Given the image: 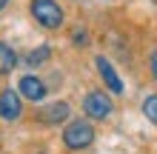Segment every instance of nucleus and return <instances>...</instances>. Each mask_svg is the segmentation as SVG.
<instances>
[{
  "mask_svg": "<svg viewBox=\"0 0 157 154\" xmlns=\"http://www.w3.org/2000/svg\"><path fill=\"white\" fill-rule=\"evenodd\" d=\"M49 54H52V49H49V46H37V49L29 54V57H26V63H29V66H40V63L49 60Z\"/></svg>",
  "mask_w": 157,
  "mask_h": 154,
  "instance_id": "nucleus-9",
  "label": "nucleus"
},
{
  "mask_svg": "<svg viewBox=\"0 0 157 154\" xmlns=\"http://www.w3.org/2000/svg\"><path fill=\"white\" fill-rule=\"evenodd\" d=\"M9 6V0H0V12H3V9Z\"/></svg>",
  "mask_w": 157,
  "mask_h": 154,
  "instance_id": "nucleus-13",
  "label": "nucleus"
},
{
  "mask_svg": "<svg viewBox=\"0 0 157 154\" xmlns=\"http://www.w3.org/2000/svg\"><path fill=\"white\" fill-rule=\"evenodd\" d=\"M17 66V51L9 46V43L0 40V74H9V71H14Z\"/></svg>",
  "mask_w": 157,
  "mask_h": 154,
  "instance_id": "nucleus-8",
  "label": "nucleus"
},
{
  "mask_svg": "<svg viewBox=\"0 0 157 154\" xmlns=\"http://www.w3.org/2000/svg\"><path fill=\"white\" fill-rule=\"evenodd\" d=\"M151 74H154V80H157V49L151 51Z\"/></svg>",
  "mask_w": 157,
  "mask_h": 154,
  "instance_id": "nucleus-12",
  "label": "nucleus"
},
{
  "mask_svg": "<svg viewBox=\"0 0 157 154\" xmlns=\"http://www.w3.org/2000/svg\"><path fill=\"white\" fill-rule=\"evenodd\" d=\"M143 114L149 117V123L157 126V94H149V97L143 100Z\"/></svg>",
  "mask_w": 157,
  "mask_h": 154,
  "instance_id": "nucleus-10",
  "label": "nucleus"
},
{
  "mask_svg": "<svg viewBox=\"0 0 157 154\" xmlns=\"http://www.w3.org/2000/svg\"><path fill=\"white\" fill-rule=\"evenodd\" d=\"M86 40H89V37H86V32H83V29H77V34H75V43H80V46H83Z\"/></svg>",
  "mask_w": 157,
  "mask_h": 154,
  "instance_id": "nucleus-11",
  "label": "nucleus"
},
{
  "mask_svg": "<svg viewBox=\"0 0 157 154\" xmlns=\"http://www.w3.org/2000/svg\"><path fill=\"white\" fill-rule=\"evenodd\" d=\"M20 114H23L20 94L12 92V88H3V92H0V117L9 120V123H14V120H20Z\"/></svg>",
  "mask_w": 157,
  "mask_h": 154,
  "instance_id": "nucleus-5",
  "label": "nucleus"
},
{
  "mask_svg": "<svg viewBox=\"0 0 157 154\" xmlns=\"http://www.w3.org/2000/svg\"><path fill=\"white\" fill-rule=\"evenodd\" d=\"M63 143H66V148H71V151L89 148L91 143H94V129H91V123H86V120H71L66 126V131H63Z\"/></svg>",
  "mask_w": 157,
  "mask_h": 154,
  "instance_id": "nucleus-2",
  "label": "nucleus"
},
{
  "mask_svg": "<svg viewBox=\"0 0 157 154\" xmlns=\"http://www.w3.org/2000/svg\"><path fill=\"white\" fill-rule=\"evenodd\" d=\"M94 66H97V71H100V77H103V83L109 86V92H114V94H123V80H120V74L114 71V66L109 63L103 54L94 60Z\"/></svg>",
  "mask_w": 157,
  "mask_h": 154,
  "instance_id": "nucleus-6",
  "label": "nucleus"
},
{
  "mask_svg": "<svg viewBox=\"0 0 157 154\" xmlns=\"http://www.w3.org/2000/svg\"><path fill=\"white\" fill-rule=\"evenodd\" d=\"M29 12L43 29H60L63 26V9L57 0H32Z\"/></svg>",
  "mask_w": 157,
  "mask_h": 154,
  "instance_id": "nucleus-1",
  "label": "nucleus"
},
{
  "mask_svg": "<svg viewBox=\"0 0 157 154\" xmlns=\"http://www.w3.org/2000/svg\"><path fill=\"white\" fill-rule=\"evenodd\" d=\"M37 117H40V123H46V126L66 123L69 120V103H52V106H46Z\"/></svg>",
  "mask_w": 157,
  "mask_h": 154,
  "instance_id": "nucleus-7",
  "label": "nucleus"
},
{
  "mask_svg": "<svg viewBox=\"0 0 157 154\" xmlns=\"http://www.w3.org/2000/svg\"><path fill=\"white\" fill-rule=\"evenodd\" d=\"M17 94L32 103H40V100H46V83L37 74H23L20 83H17Z\"/></svg>",
  "mask_w": 157,
  "mask_h": 154,
  "instance_id": "nucleus-4",
  "label": "nucleus"
},
{
  "mask_svg": "<svg viewBox=\"0 0 157 154\" xmlns=\"http://www.w3.org/2000/svg\"><path fill=\"white\" fill-rule=\"evenodd\" d=\"M112 97H109L106 92H89L86 97H83V111H86V117H91V120H106L109 114H112Z\"/></svg>",
  "mask_w": 157,
  "mask_h": 154,
  "instance_id": "nucleus-3",
  "label": "nucleus"
}]
</instances>
